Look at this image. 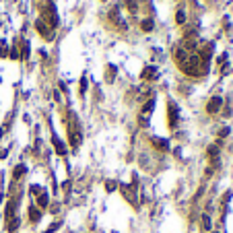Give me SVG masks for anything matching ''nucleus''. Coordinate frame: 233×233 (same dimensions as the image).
Listing matches in <instances>:
<instances>
[{"mask_svg": "<svg viewBox=\"0 0 233 233\" xmlns=\"http://www.w3.org/2000/svg\"><path fill=\"white\" fill-rule=\"evenodd\" d=\"M87 85H89V83H87V79L83 76V79H80V93H83V95H85V91H87Z\"/></svg>", "mask_w": 233, "mask_h": 233, "instance_id": "6ab92c4d", "label": "nucleus"}, {"mask_svg": "<svg viewBox=\"0 0 233 233\" xmlns=\"http://www.w3.org/2000/svg\"><path fill=\"white\" fill-rule=\"evenodd\" d=\"M70 144L72 147H79L80 144V130L76 124H72V128H70Z\"/></svg>", "mask_w": 233, "mask_h": 233, "instance_id": "7ed1b4c3", "label": "nucleus"}, {"mask_svg": "<svg viewBox=\"0 0 233 233\" xmlns=\"http://www.w3.org/2000/svg\"><path fill=\"white\" fill-rule=\"evenodd\" d=\"M202 225H204V229H210V217H208V215L202 217Z\"/></svg>", "mask_w": 233, "mask_h": 233, "instance_id": "a211bd4d", "label": "nucleus"}, {"mask_svg": "<svg viewBox=\"0 0 233 233\" xmlns=\"http://www.w3.org/2000/svg\"><path fill=\"white\" fill-rule=\"evenodd\" d=\"M142 79H157V68L155 66H147L142 70Z\"/></svg>", "mask_w": 233, "mask_h": 233, "instance_id": "423d86ee", "label": "nucleus"}, {"mask_svg": "<svg viewBox=\"0 0 233 233\" xmlns=\"http://www.w3.org/2000/svg\"><path fill=\"white\" fill-rule=\"evenodd\" d=\"M44 13H45V17H48V21H50L48 25H50V27H56V25H58V13H56V6H54V2H52V0L45 4Z\"/></svg>", "mask_w": 233, "mask_h": 233, "instance_id": "f257e3e1", "label": "nucleus"}, {"mask_svg": "<svg viewBox=\"0 0 233 233\" xmlns=\"http://www.w3.org/2000/svg\"><path fill=\"white\" fill-rule=\"evenodd\" d=\"M60 227H62V223H60V221H56L54 225H50V227H48V231H45V233H54L56 229H60Z\"/></svg>", "mask_w": 233, "mask_h": 233, "instance_id": "2eb2a0df", "label": "nucleus"}, {"mask_svg": "<svg viewBox=\"0 0 233 233\" xmlns=\"http://www.w3.org/2000/svg\"><path fill=\"white\" fill-rule=\"evenodd\" d=\"M116 190V184L114 182H107V192H114Z\"/></svg>", "mask_w": 233, "mask_h": 233, "instance_id": "aec40b11", "label": "nucleus"}, {"mask_svg": "<svg viewBox=\"0 0 233 233\" xmlns=\"http://www.w3.org/2000/svg\"><path fill=\"white\" fill-rule=\"evenodd\" d=\"M52 142H54V147H56V151H58V155H64V153H66V147L62 144V140H60L56 134H52Z\"/></svg>", "mask_w": 233, "mask_h": 233, "instance_id": "39448f33", "label": "nucleus"}, {"mask_svg": "<svg viewBox=\"0 0 233 233\" xmlns=\"http://www.w3.org/2000/svg\"><path fill=\"white\" fill-rule=\"evenodd\" d=\"M31 192H33V194H41V188H39V186H31Z\"/></svg>", "mask_w": 233, "mask_h": 233, "instance_id": "412c9836", "label": "nucleus"}, {"mask_svg": "<svg viewBox=\"0 0 233 233\" xmlns=\"http://www.w3.org/2000/svg\"><path fill=\"white\" fill-rule=\"evenodd\" d=\"M21 58L23 60L29 58V44H27V41H23V56H21Z\"/></svg>", "mask_w": 233, "mask_h": 233, "instance_id": "4468645a", "label": "nucleus"}, {"mask_svg": "<svg viewBox=\"0 0 233 233\" xmlns=\"http://www.w3.org/2000/svg\"><path fill=\"white\" fill-rule=\"evenodd\" d=\"M37 202H39V206H41V208L48 206V194L41 192V194H39V198H37Z\"/></svg>", "mask_w": 233, "mask_h": 233, "instance_id": "1a4fd4ad", "label": "nucleus"}, {"mask_svg": "<svg viewBox=\"0 0 233 233\" xmlns=\"http://www.w3.org/2000/svg\"><path fill=\"white\" fill-rule=\"evenodd\" d=\"M153 144L157 147V149H161V151H165V149L169 147V144H167V140H163V138H157V136L153 138Z\"/></svg>", "mask_w": 233, "mask_h": 233, "instance_id": "0eeeda50", "label": "nucleus"}, {"mask_svg": "<svg viewBox=\"0 0 233 233\" xmlns=\"http://www.w3.org/2000/svg\"><path fill=\"white\" fill-rule=\"evenodd\" d=\"M151 29H153V21H151V19H144V21H142V31H151Z\"/></svg>", "mask_w": 233, "mask_h": 233, "instance_id": "f8f14e48", "label": "nucleus"}, {"mask_svg": "<svg viewBox=\"0 0 233 233\" xmlns=\"http://www.w3.org/2000/svg\"><path fill=\"white\" fill-rule=\"evenodd\" d=\"M153 107H155V101H153V99L147 101V103H144V107H142V114H149V111H153Z\"/></svg>", "mask_w": 233, "mask_h": 233, "instance_id": "9d476101", "label": "nucleus"}, {"mask_svg": "<svg viewBox=\"0 0 233 233\" xmlns=\"http://www.w3.org/2000/svg\"><path fill=\"white\" fill-rule=\"evenodd\" d=\"M175 21H178L179 25H184V21H186V13H184V10H178V15H175Z\"/></svg>", "mask_w": 233, "mask_h": 233, "instance_id": "ddd939ff", "label": "nucleus"}, {"mask_svg": "<svg viewBox=\"0 0 233 233\" xmlns=\"http://www.w3.org/2000/svg\"><path fill=\"white\" fill-rule=\"evenodd\" d=\"M221 103H223V101H221V97H213V99L208 101V114H215V111H219V109H221Z\"/></svg>", "mask_w": 233, "mask_h": 233, "instance_id": "20e7f679", "label": "nucleus"}, {"mask_svg": "<svg viewBox=\"0 0 233 233\" xmlns=\"http://www.w3.org/2000/svg\"><path fill=\"white\" fill-rule=\"evenodd\" d=\"M167 109H169V126L175 128V124H178V105H175L173 101H169Z\"/></svg>", "mask_w": 233, "mask_h": 233, "instance_id": "f03ea898", "label": "nucleus"}, {"mask_svg": "<svg viewBox=\"0 0 233 233\" xmlns=\"http://www.w3.org/2000/svg\"><path fill=\"white\" fill-rule=\"evenodd\" d=\"M17 227H19V221H17V219H10L8 221V231H15Z\"/></svg>", "mask_w": 233, "mask_h": 233, "instance_id": "dca6fc26", "label": "nucleus"}, {"mask_svg": "<svg viewBox=\"0 0 233 233\" xmlns=\"http://www.w3.org/2000/svg\"><path fill=\"white\" fill-rule=\"evenodd\" d=\"M23 173H25V165H19V167L15 169V178H21Z\"/></svg>", "mask_w": 233, "mask_h": 233, "instance_id": "f3484780", "label": "nucleus"}, {"mask_svg": "<svg viewBox=\"0 0 233 233\" xmlns=\"http://www.w3.org/2000/svg\"><path fill=\"white\" fill-rule=\"evenodd\" d=\"M35 25H37V29H39V33L48 35V27L44 25V19H39V21H37V23H35Z\"/></svg>", "mask_w": 233, "mask_h": 233, "instance_id": "9b49d317", "label": "nucleus"}, {"mask_svg": "<svg viewBox=\"0 0 233 233\" xmlns=\"http://www.w3.org/2000/svg\"><path fill=\"white\" fill-rule=\"evenodd\" d=\"M29 215H31V221H35V223H37V221L41 219V213L37 210V208H31V210H29Z\"/></svg>", "mask_w": 233, "mask_h": 233, "instance_id": "6e6552de", "label": "nucleus"}]
</instances>
